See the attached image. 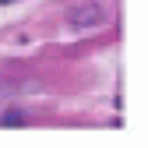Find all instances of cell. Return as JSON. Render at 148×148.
I'll use <instances>...</instances> for the list:
<instances>
[{
    "mask_svg": "<svg viewBox=\"0 0 148 148\" xmlns=\"http://www.w3.org/2000/svg\"><path fill=\"white\" fill-rule=\"evenodd\" d=\"M21 120H25V113H18V109H11V113H4V123H7V127H18Z\"/></svg>",
    "mask_w": 148,
    "mask_h": 148,
    "instance_id": "obj_1",
    "label": "cell"
},
{
    "mask_svg": "<svg viewBox=\"0 0 148 148\" xmlns=\"http://www.w3.org/2000/svg\"><path fill=\"white\" fill-rule=\"evenodd\" d=\"M0 4H7V0H0Z\"/></svg>",
    "mask_w": 148,
    "mask_h": 148,
    "instance_id": "obj_2",
    "label": "cell"
}]
</instances>
